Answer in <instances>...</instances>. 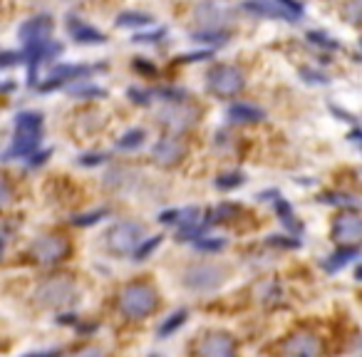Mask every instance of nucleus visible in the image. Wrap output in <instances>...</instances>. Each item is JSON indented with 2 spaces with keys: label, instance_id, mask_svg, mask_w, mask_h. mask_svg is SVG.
<instances>
[{
  "label": "nucleus",
  "instance_id": "nucleus-1",
  "mask_svg": "<svg viewBox=\"0 0 362 357\" xmlns=\"http://www.w3.org/2000/svg\"><path fill=\"white\" fill-rule=\"evenodd\" d=\"M119 313L129 320H144L159 308V293L149 283H129L119 290Z\"/></svg>",
  "mask_w": 362,
  "mask_h": 357
},
{
  "label": "nucleus",
  "instance_id": "nucleus-2",
  "mask_svg": "<svg viewBox=\"0 0 362 357\" xmlns=\"http://www.w3.org/2000/svg\"><path fill=\"white\" fill-rule=\"evenodd\" d=\"M144 223L139 221H119L110 231L105 233V248L115 256H127V253H134L144 241Z\"/></svg>",
  "mask_w": 362,
  "mask_h": 357
},
{
  "label": "nucleus",
  "instance_id": "nucleus-3",
  "mask_svg": "<svg viewBox=\"0 0 362 357\" xmlns=\"http://www.w3.org/2000/svg\"><path fill=\"white\" fill-rule=\"evenodd\" d=\"M77 295V285L75 280L65 278V275H55V278L42 280L35 290V303L42 308H63L70 305Z\"/></svg>",
  "mask_w": 362,
  "mask_h": 357
},
{
  "label": "nucleus",
  "instance_id": "nucleus-4",
  "mask_svg": "<svg viewBox=\"0 0 362 357\" xmlns=\"http://www.w3.org/2000/svg\"><path fill=\"white\" fill-rule=\"evenodd\" d=\"M206 84L216 97H236L246 84V79H243L241 70L233 65H216L206 74Z\"/></svg>",
  "mask_w": 362,
  "mask_h": 357
},
{
  "label": "nucleus",
  "instance_id": "nucleus-5",
  "mask_svg": "<svg viewBox=\"0 0 362 357\" xmlns=\"http://www.w3.org/2000/svg\"><path fill=\"white\" fill-rule=\"evenodd\" d=\"M107 63H97V65H58V67L50 70L48 79L40 84V92H53V89L63 87L65 82H79V79H87L97 72H105Z\"/></svg>",
  "mask_w": 362,
  "mask_h": 357
},
{
  "label": "nucleus",
  "instance_id": "nucleus-6",
  "mask_svg": "<svg viewBox=\"0 0 362 357\" xmlns=\"http://www.w3.org/2000/svg\"><path fill=\"white\" fill-rule=\"evenodd\" d=\"M201 112L196 105H189V102H169L164 110H159V122L167 126L174 134H181V131L191 129V126L199 122Z\"/></svg>",
  "mask_w": 362,
  "mask_h": 357
},
{
  "label": "nucleus",
  "instance_id": "nucleus-7",
  "mask_svg": "<svg viewBox=\"0 0 362 357\" xmlns=\"http://www.w3.org/2000/svg\"><path fill=\"white\" fill-rule=\"evenodd\" d=\"M226 280V268L216 266V263H194L184 271V285L191 290H216Z\"/></svg>",
  "mask_w": 362,
  "mask_h": 357
},
{
  "label": "nucleus",
  "instance_id": "nucleus-8",
  "mask_svg": "<svg viewBox=\"0 0 362 357\" xmlns=\"http://www.w3.org/2000/svg\"><path fill=\"white\" fill-rule=\"evenodd\" d=\"M32 261L50 266V263H60L70 256V241L65 236H42L32 243L30 248Z\"/></svg>",
  "mask_w": 362,
  "mask_h": 357
},
{
  "label": "nucleus",
  "instance_id": "nucleus-9",
  "mask_svg": "<svg viewBox=\"0 0 362 357\" xmlns=\"http://www.w3.org/2000/svg\"><path fill=\"white\" fill-rule=\"evenodd\" d=\"M196 357H236V340L228 332H209L199 340L194 350Z\"/></svg>",
  "mask_w": 362,
  "mask_h": 357
},
{
  "label": "nucleus",
  "instance_id": "nucleus-10",
  "mask_svg": "<svg viewBox=\"0 0 362 357\" xmlns=\"http://www.w3.org/2000/svg\"><path fill=\"white\" fill-rule=\"evenodd\" d=\"M323 345L313 332H293L280 345V357H321Z\"/></svg>",
  "mask_w": 362,
  "mask_h": 357
},
{
  "label": "nucleus",
  "instance_id": "nucleus-11",
  "mask_svg": "<svg viewBox=\"0 0 362 357\" xmlns=\"http://www.w3.org/2000/svg\"><path fill=\"white\" fill-rule=\"evenodd\" d=\"M332 238H335L337 246H357V243H362V216H340L335 221V226H332Z\"/></svg>",
  "mask_w": 362,
  "mask_h": 357
},
{
  "label": "nucleus",
  "instance_id": "nucleus-12",
  "mask_svg": "<svg viewBox=\"0 0 362 357\" xmlns=\"http://www.w3.org/2000/svg\"><path fill=\"white\" fill-rule=\"evenodd\" d=\"M40 139H42V131H15L13 144L6 149V154H3V162L32 157V152L40 147Z\"/></svg>",
  "mask_w": 362,
  "mask_h": 357
},
{
  "label": "nucleus",
  "instance_id": "nucleus-13",
  "mask_svg": "<svg viewBox=\"0 0 362 357\" xmlns=\"http://www.w3.org/2000/svg\"><path fill=\"white\" fill-rule=\"evenodd\" d=\"M184 157H186L184 142H179V139H174V137L159 139V142L152 147V159L157 164H162V167H174V164H179Z\"/></svg>",
  "mask_w": 362,
  "mask_h": 357
},
{
  "label": "nucleus",
  "instance_id": "nucleus-14",
  "mask_svg": "<svg viewBox=\"0 0 362 357\" xmlns=\"http://www.w3.org/2000/svg\"><path fill=\"white\" fill-rule=\"evenodd\" d=\"M67 32L75 42H82V45H102V42H107L105 32H100L97 27L87 25V22L77 15L67 18Z\"/></svg>",
  "mask_w": 362,
  "mask_h": 357
},
{
  "label": "nucleus",
  "instance_id": "nucleus-15",
  "mask_svg": "<svg viewBox=\"0 0 362 357\" xmlns=\"http://www.w3.org/2000/svg\"><path fill=\"white\" fill-rule=\"evenodd\" d=\"M196 18L201 20L204 30H219L226 22H231V11L219 3H204L201 8H196Z\"/></svg>",
  "mask_w": 362,
  "mask_h": 357
},
{
  "label": "nucleus",
  "instance_id": "nucleus-16",
  "mask_svg": "<svg viewBox=\"0 0 362 357\" xmlns=\"http://www.w3.org/2000/svg\"><path fill=\"white\" fill-rule=\"evenodd\" d=\"M50 32H53V18L50 15H37V18H30L20 25L18 30V37L25 42H32V40H48Z\"/></svg>",
  "mask_w": 362,
  "mask_h": 357
},
{
  "label": "nucleus",
  "instance_id": "nucleus-17",
  "mask_svg": "<svg viewBox=\"0 0 362 357\" xmlns=\"http://www.w3.org/2000/svg\"><path fill=\"white\" fill-rule=\"evenodd\" d=\"M243 11L253 13V15H261V18H280V20H290V15L278 6V0H243L241 3Z\"/></svg>",
  "mask_w": 362,
  "mask_h": 357
},
{
  "label": "nucleus",
  "instance_id": "nucleus-18",
  "mask_svg": "<svg viewBox=\"0 0 362 357\" xmlns=\"http://www.w3.org/2000/svg\"><path fill=\"white\" fill-rule=\"evenodd\" d=\"M226 117L231 122H243V124H251V122H261L263 119V110L256 105H248V102H233L228 110H226Z\"/></svg>",
  "mask_w": 362,
  "mask_h": 357
},
{
  "label": "nucleus",
  "instance_id": "nucleus-19",
  "mask_svg": "<svg viewBox=\"0 0 362 357\" xmlns=\"http://www.w3.org/2000/svg\"><path fill=\"white\" fill-rule=\"evenodd\" d=\"M355 258H357L355 246H342L340 251H335L332 256H328L325 261H323V268H325L328 273H337V271H342V268L355 261Z\"/></svg>",
  "mask_w": 362,
  "mask_h": 357
},
{
  "label": "nucleus",
  "instance_id": "nucleus-20",
  "mask_svg": "<svg viewBox=\"0 0 362 357\" xmlns=\"http://www.w3.org/2000/svg\"><path fill=\"white\" fill-rule=\"evenodd\" d=\"M67 92L72 97H79V100H100V97H107V89H102L100 84H92L89 79H79V82L70 84Z\"/></svg>",
  "mask_w": 362,
  "mask_h": 357
},
{
  "label": "nucleus",
  "instance_id": "nucleus-21",
  "mask_svg": "<svg viewBox=\"0 0 362 357\" xmlns=\"http://www.w3.org/2000/svg\"><path fill=\"white\" fill-rule=\"evenodd\" d=\"M273 206H276V214H278L280 223H283V226L288 228V231H293V233H300V231H303V226H300V221H295L293 206H290L288 201L283 199V196L273 199Z\"/></svg>",
  "mask_w": 362,
  "mask_h": 357
},
{
  "label": "nucleus",
  "instance_id": "nucleus-22",
  "mask_svg": "<svg viewBox=\"0 0 362 357\" xmlns=\"http://www.w3.org/2000/svg\"><path fill=\"white\" fill-rule=\"evenodd\" d=\"M154 18L147 13H137V11H124L117 15V25L119 27H147L152 25Z\"/></svg>",
  "mask_w": 362,
  "mask_h": 357
},
{
  "label": "nucleus",
  "instance_id": "nucleus-23",
  "mask_svg": "<svg viewBox=\"0 0 362 357\" xmlns=\"http://www.w3.org/2000/svg\"><path fill=\"white\" fill-rule=\"evenodd\" d=\"M15 131H42V115L40 112H20L15 117Z\"/></svg>",
  "mask_w": 362,
  "mask_h": 357
},
{
  "label": "nucleus",
  "instance_id": "nucleus-24",
  "mask_svg": "<svg viewBox=\"0 0 362 357\" xmlns=\"http://www.w3.org/2000/svg\"><path fill=\"white\" fill-rule=\"evenodd\" d=\"M186 323V310H176V313H172V316L167 318V320L159 325V330H157V335L159 337H169L172 332H176L179 327L184 325Z\"/></svg>",
  "mask_w": 362,
  "mask_h": 357
},
{
  "label": "nucleus",
  "instance_id": "nucleus-25",
  "mask_svg": "<svg viewBox=\"0 0 362 357\" xmlns=\"http://www.w3.org/2000/svg\"><path fill=\"white\" fill-rule=\"evenodd\" d=\"M243 181H246V176H243L241 171H228V174H221L214 181V186L219 191H233L238 189V186H243Z\"/></svg>",
  "mask_w": 362,
  "mask_h": 357
},
{
  "label": "nucleus",
  "instance_id": "nucleus-26",
  "mask_svg": "<svg viewBox=\"0 0 362 357\" xmlns=\"http://www.w3.org/2000/svg\"><path fill=\"white\" fill-rule=\"evenodd\" d=\"M142 142H144V129H129L119 137L117 149H119V152H129V149L142 147Z\"/></svg>",
  "mask_w": 362,
  "mask_h": 357
},
{
  "label": "nucleus",
  "instance_id": "nucleus-27",
  "mask_svg": "<svg viewBox=\"0 0 362 357\" xmlns=\"http://www.w3.org/2000/svg\"><path fill=\"white\" fill-rule=\"evenodd\" d=\"M194 248L201 253H219L226 248V238H214V236H201L194 241Z\"/></svg>",
  "mask_w": 362,
  "mask_h": 357
},
{
  "label": "nucleus",
  "instance_id": "nucleus-28",
  "mask_svg": "<svg viewBox=\"0 0 362 357\" xmlns=\"http://www.w3.org/2000/svg\"><path fill=\"white\" fill-rule=\"evenodd\" d=\"M162 241H164L162 233H159V236H149V238H144L142 246H139L137 251H134V261H147V258L154 253V248L162 246Z\"/></svg>",
  "mask_w": 362,
  "mask_h": 357
},
{
  "label": "nucleus",
  "instance_id": "nucleus-29",
  "mask_svg": "<svg viewBox=\"0 0 362 357\" xmlns=\"http://www.w3.org/2000/svg\"><path fill=\"white\" fill-rule=\"evenodd\" d=\"M308 40L313 42V45H318V48H325V50H340V42L332 40L328 32L323 30H310L308 32Z\"/></svg>",
  "mask_w": 362,
  "mask_h": 357
},
{
  "label": "nucleus",
  "instance_id": "nucleus-30",
  "mask_svg": "<svg viewBox=\"0 0 362 357\" xmlns=\"http://www.w3.org/2000/svg\"><path fill=\"white\" fill-rule=\"evenodd\" d=\"M194 40L209 42V45H226L228 35H226L224 30H199V32H194Z\"/></svg>",
  "mask_w": 362,
  "mask_h": 357
},
{
  "label": "nucleus",
  "instance_id": "nucleus-31",
  "mask_svg": "<svg viewBox=\"0 0 362 357\" xmlns=\"http://www.w3.org/2000/svg\"><path fill=\"white\" fill-rule=\"evenodd\" d=\"M323 204H332V206H345V209H352V206H357V199L355 196H347V194H321Z\"/></svg>",
  "mask_w": 362,
  "mask_h": 357
},
{
  "label": "nucleus",
  "instance_id": "nucleus-32",
  "mask_svg": "<svg viewBox=\"0 0 362 357\" xmlns=\"http://www.w3.org/2000/svg\"><path fill=\"white\" fill-rule=\"evenodd\" d=\"M110 211L107 209H97V211H89V214H77L72 219L75 226H92V223H97V221L102 219V216H107Z\"/></svg>",
  "mask_w": 362,
  "mask_h": 357
},
{
  "label": "nucleus",
  "instance_id": "nucleus-33",
  "mask_svg": "<svg viewBox=\"0 0 362 357\" xmlns=\"http://www.w3.org/2000/svg\"><path fill=\"white\" fill-rule=\"evenodd\" d=\"M129 100L134 102V105H149L152 102V97H157L154 92H149V89H139V87H129Z\"/></svg>",
  "mask_w": 362,
  "mask_h": 357
},
{
  "label": "nucleus",
  "instance_id": "nucleus-34",
  "mask_svg": "<svg viewBox=\"0 0 362 357\" xmlns=\"http://www.w3.org/2000/svg\"><path fill=\"white\" fill-rule=\"evenodd\" d=\"M278 6L288 13L293 22L298 20V18H303V3H298V0H278Z\"/></svg>",
  "mask_w": 362,
  "mask_h": 357
},
{
  "label": "nucleus",
  "instance_id": "nucleus-35",
  "mask_svg": "<svg viewBox=\"0 0 362 357\" xmlns=\"http://www.w3.org/2000/svg\"><path fill=\"white\" fill-rule=\"evenodd\" d=\"M268 243L278 248H300V238H288V236H268Z\"/></svg>",
  "mask_w": 362,
  "mask_h": 357
},
{
  "label": "nucleus",
  "instance_id": "nucleus-36",
  "mask_svg": "<svg viewBox=\"0 0 362 357\" xmlns=\"http://www.w3.org/2000/svg\"><path fill=\"white\" fill-rule=\"evenodd\" d=\"M105 159H107L105 154L92 152V154H82V157H77V164H79V167H100Z\"/></svg>",
  "mask_w": 362,
  "mask_h": 357
},
{
  "label": "nucleus",
  "instance_id": "nucleus-37",
  "mask_svg": "<svg viewBox=\"0 0 362 357\" xmlns=\"http://www.w3.org/2000/svg\"><path fill=\"white\" fill-rule=\"evenodd\" d=\"M345 18L350 22H362V0H357V3H350V6H347Z\"/></svg>",
  "mask_w": 362,
  "mask_h": 357
},
{
  "label": "nucleus",
  "instance_id": "nucleus-38",
  "mask_svg": "<svg viewBox=\"0 0 362 357\" xmlns=\"http://www.w3.org/2000/svg\"><path fill=\"white\" fill-rule=\"evenodd\" d=\"M164 35H167V30L159 27V30H152V32H139V35L134 37V42H157V40H162Z\"/></svg>",
  "mask_w": 362,
  "mask_h": 357
},
{
  "label": "nucleus",
  "instance_id": "nucleus-39",
  "mask_svg": "<svg viewBox=\"0 0 362 357\" xmlns=\"http://www.w3.org/2000/svg\"><path fill=\"white\" fill-rule=\"evenodd\" d=\"M72 357H107V355H105V350H100V347L87 345V347H79V350L75 352Z\"/></svg>",
  "mask_w": 362,
  "mask_h": 357
},
{
  "label": "nucleus",
  "instance_id": "nucleus-40",
  "mask_svg": "<svg viewBox=\"0 0 362 357\" xmlns=\"http://www.w3.org/2000/svg\"><path fill=\"white\" fill-rule=\"evenodd\" d=\"M15 63H22V53H3V58H0V67L3 70L13 67Z\"/></svg>",
  "mask_w": 362,
  "mask_h": 357
},
{
  "label": "nucleus",
  "instance_id": "nucleus-41",
  "mask_svg": "<svg viewBox=\"0 0 362 357\" xmlns=\"http://www.w3.org/2000/svg\"><path fill=\"white\" fill-rule=\"evenodd\" d=\"M300 74H303V77H308V82H310V84H328V77H325V74L313 72V70H308V67L300 70Z\"/></svg>",
  "mask_w": 362,
  "mask_h": 357
},
{
  "label": "nucleus",
  "instance_id": "nucleus-42",
  "mask_svg": "<svg viewBox=\"0 0 362 357\" xmlns=\"http://www.w3.org/2000/svg\"><path fill=\"white\" fill-rule=\"evenodd\" d=\"M211 50H204V53H186V55H181V58H176L179 63H194V60H209L211 58Z\"/></svg>",
  "mask_w": 362,
  "mask_h": 357
},
{
  "label": "nucleus",
  "instance_id": "nucleus-43",
  "mask_svg": "<svg viewBox=\"0 0 362 357\" xmlns=\"http://www.w3.org/2000/svg\"><path fill=\"white\" fill-rule=\"evenodd\" d=\"M50 157H53V149H42L40 154H32V159H30V167H32V169H35V167H40V164H45Z\"/></svg>",
  "mask_w": 362,
  "mask_h": 357
},
{
  "label": "nucleus",
  "instance_id": "nucleus-44",
  "mask_svg": "<svg viewBox=\"0 0 362 357\" xmlns=\"http://www.w3.org/2000/svg\"><path fill=\"white\" fill-rule=\"evenodd\" d=\"M159 221H162V223H174V221H179V209L162 211V214H159Z\"/></svg>",
  "mask_w": 362,
  "mask_h": 357
},
{
  "label": "nucleus",
  "instance_id": "nucleus-45",
  "mask_svg": "<svg viewBox=\"0 0 362 357\" xmlns=\"http://www.w3.org/2000/svg\"><path fill=\"white\" fill-rule=\"evenodd\" d=\"M330 112H332V115H335V117H342V119H345V122H352V124H355V117H352L350 115V112H345V110H340V107H335V105H330Z\"/></svg>",
  "mask_w": 362,
  "mask_h": 357
},
{
  "label": "nucleus",
  "instance_id": "nucleus-46",
  "mask_svg": "<svg viewBox=\"0 0 362 357\" xmlns=\"http://www.w3.org/2000/svg\"><path fill=\"white\" fill-rule=\"evenodd\" d=\"M347 139H350L355 147H360L362 149V129H352L350 134H347Z\"/></svg>",
  "mask_w": 362,
  "mask_h": 357
},
{
  "label": "nucleus",
  "instance_id": "nucleus-47",
  "mask_svg": "<svg viewBox=\"0 0 362 357\" xmlns=\"http://www.w3.org/2000/svg\"><path fill=\"white\" fill-rule=\"evenodd\" d=\"M134 67H137V70H142V72H154V67H152V65H149V63H144V60H134Z\"/></svg>",
  "mask_w": 362,
  "mask_h": 357
},
{
  "label": "nucleus",
  "instance_id": "nucleus-48",
  "mask_svg": "<svg viewBox=\"0 0 362 357\" xmlns=\"http://www.w3.org/2000/svg\"><path fill=\"white\" fill-rule=\"evenodd\" d=\"M25 357H60L58 350H48V352H32V355H25Z\"/></svg>",
  "mask_w": 362,
  "mask_h": 357
},
{
  "label": "nucleus",
  "instance_id": "nucleus-49",
  "mask_svg": "<svg viewBox=\"0 0 362 357\" xmlns=\"http://www.w3.org/2000/svg\"><path fill=\"white\" fill-rule=\"evenodd\" d=\"M3 204H11V186H8V181H3Z\"/></svg>",
  "mask_w": 362,
  "mask_h": 357
},
{
  "label": "nucleus",
  "instance_id": "nucleus-50",
  "mask_svg": "<svg viewBox=\"0 0 362 357\" xmlns=\"http://www.w3.org/2000/svg\"><path fill=\"white\" fill-rule=\"evenodd\" d=\"M355 278H357V280H362V266H357V271H355Z\"/></svg>",
  "mask_w": 362,
  "mask_h": 357
},
{
  "label": "nucleus",
  "instance_id": "nucleus-51",
  "mask_svg": "<svg viewBox=\"0 0 362 357\" xmlns=\"http://www.w3.org/2000/svg\"><path fill=\"white\" fill-rule=\"evenodd\" d=\"M149 357H162V355H149Z\"/></svg>",
  "mask_w": 362,
  "mask_h": 357
},
{
  "label": "nucleus",
  "instance_id": "nucleus-52",
  "mask_svg": "<svg viewBox=\"0 0 362 357\" xmlns=\"http://www.w3.org/2000/svg\"><path fill=\"white\" fill-rule=\"evenodd\" d=\"M360 53H362V42H360Z\"/></svg>",
  "mask_w": 362,
  "mask_h": 357
}]
</instances>
